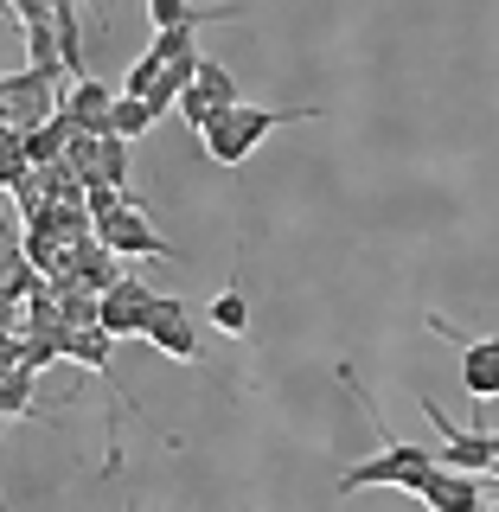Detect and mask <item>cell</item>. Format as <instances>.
<instances>
[{"label": "cell", "instance_id": "cell-1", "mask_svg": "<svg viewBox=\"0 0 499 512\" xmlns=\"http://www.w3.org/2000/svg\"><path fill=\"white\" fill-rule=\"evenodd\" d=\"M340 384L352 397H359V410L372 416V429L384 436V455L378 461H352V468L340 474V493H365V487H397V493H423V480L442 468V455L436 448H423V442H397L391 429H384V416L372 410V397L359 391V378H352V365H340Z\"/></svg>", "mask_w": 499, "mask_h": 512}, {"label": "cell", "instance_id": "cell-2", "mask_svg": "<svg viewBox=\"0 0 499 512\" xmlns=\"http://www.w3.org/2000/svg\"><path fill=\"white\" fill-rule=\"evenodd\" d=\"M320 103H288V109H263V103H231L224 116L205 128V154L218 167H244V160L263 148V135H276L282 122H314Z\"/></svg>", "mask_w": 499, "mask_h": 512}, {"label": "cell", "instance_id": "cell-3", "mask_svg": "<svg viewBox=\"0 0 499 512\" xmlns=\"http://www.w3.org/2000/svg\"><path fill=\"white\" fill-rule=\"evenodd\" d=\"M58 103H64L58 71H39V64H26V71L0 77V122L20 128V135H26V128H39V122H52Z\"/></svg>", "mask_w": 499, "mask_h": 512}, {"label": "cell", "instance_id": "cell-4", "mask_svg": "<svg viewBox=\"0 0 499 512\" xmlns=\"http://www.w3.org/2000/svg\"><path fill=\"white\" fill-rule=\"evenodd\" d=\"M416 410L436 423V436H442V468H461V474H493V436L487 429H461L455 416H448L429 391H416Z\"/></svg>", "mask_w": 499, "mask_h": 512}, {"label": "cell", "instance_id": "cell-5", "mask_svg": "<svg viewBox=\"0 0 499 512\" xmlns=\"http://www.w3.org/2000/svg\"><path fill=\"white\" fill-rule=\"evenodd\" d=\"M96 244H103V250H116V256H148V263H180L167 237H160L154 224L141 218V192H135V199L122 205L116 218H103V224H96Z\"/></svg>", "mask_w": 499, "mask_h": 512}, {"label": "cell", "instance_id": "cell-6", "mask_svg": "<svg viewBox=\"0 0 499 512\" xmlns=\"http://www.w3.org/2000/svg\"><path fill=\"white\" fill-rule=\"evenodd\" d=\"M154 301H160V295H154L141 276H122V282L103 295V333H109V340H148Z\"/></svg>", "mask_w": 499, "mask_h": 512}, {"label": "cell", "instance_id": "cell-7", "mask_svg": "<svg viewBox=\"0 0 499 512\" xmlns=\"http://www.w3.org/2000/svg\"><path fill=\"white\" fill-rule=\"evenodd\" d=\"M423 327L461 346V384H468V397H480V404H487V397H499V340H468V333L448 327L442 314H429Z\"/></svg>", "mask_w": 499, "mask_h": 512}, {"label": "cell", "instance_id": "cell-8", "mask_svg": "<svg viewBox=\"0 0 499 512\" xmlns=\"http://www.w3.org/2000/svg\"><path fill=\"white\" fill-rule=\"evenodd\" d=\"M122 90H109L103 77H71V90H64L58 116L77 128V135H109V109H116Z\"/></svg>", "mask_w": 499, "mask_h": 512}, {"label": "cell", "instance_id": "cell-9", "mask_svg": "<svg viewBox=\"0 0 499 512\" xmlns=\"http://www.w3.org/2000/svg\"><path fill=\"white\" fill-rule=\"evenodd\" d=\"M148 340L167 352V359H180V365L199 359V327H192V314H186V301H180V295H160V301H154Z\"/></svg>", "mask_w": 499, "mask_h": 512}, {"label": "cell", "instance_id": "cell-10", "mask_svg": "<svg viewBox=\"0 0 499 512\" xmlns=\"http://www.w3.org/2000/svg\"><path fill=\"white\" fill-rule=\"evenodd\" d=\"M429 512H480V474H461V468H436L423 480V493H416Z\"/></svg>", "mask_w": 499, "mask_h": 512}, {"label": "cell", "instance_id": "cell-11", "mask_svg": "<svg viewBox=\"0 0 499 512\" xmlns=\"http://www.w3.org/2000/svg\"><path fill=\"white\" fill-rule=\"evenodd\" d=\"M148 13H154V32H167V26L199 32L205 20H244V7H199V0H148Z\"/></svg>", "mask_w": 499, "mask_h": 512}, {"label": "cell", "instance_id": "cell-12", "mask_svg": "<svg viewBox=\"0 0 499 512\" xmlns=\"http://www.w3.org/2000/svg\"><path fill=\"white\" fill-rule=\"evenodd\" d=\"M71 135H77V128L64 122V116L39 122V128H26V160H32V167H58L64 148H71Z\"/></svg>", "mask_w": 499, "mask_h": 512}, {"label": "cell", "instance_id": "cell-13", "mask_svg": "<svg viewBox=\"0 0 499 512\" xmlns=\"http://www.w3.org/2000/svg\"><path fill=\"white\" fill-rule=\"evenodd\" d=\"M160 116H154V103H141V96H116V109H109V135L116 141H128V148H135L141 135H148Z\"/></svg>", "mask_w": 499, "mask_h": 512}, {"label": "cell", "instance_id": "cell-14", "mask_svg": "<svg viewBox=\"0 0 499 512\" xmlns=\"http://www.w3.org/2000/svg\"><path fill=\"white\" fill-rule=\"evenodd\" d=\"M32 391H39V365H13L7 384H0V423L32 416Z\"/></svg>", "mask_w": 499, "mask_h": 512}, {"label": "cell", "instance_id": "cell-15", "mask_svg": "<svg viewBox=\"0 0 499 512\" xmlns=\"http://www.w3.org/2000/svg\"><path fill=\"white\" fill-rule=\"evenodd\" d=\"M192 90H199V96H205L212 109H231V103H244V96H237V77L224 71L218 58H205V64H199V77H192Z\"/></svg>", "mask_w": 499, "mask_h": 512}, {"label": "cell", "instance_id": "cell-16", "mask_svg": "<svg viewBox=\"0 0 499 512\" xmlns=\"http://www.w3.org/2000/svg\"><path fill=\"white\" fill-rule=\"evenodd\" d=\"M26 173H32V160H26V135L0 122V186L20 192V186H26Z\"/></svg>", "mask_w": 499, "mask_h": 512}, {"label": "cell", "instance_id": "cell-17", "mask_svg": "<svg viewBox=\"0 0 499 512\" xmlns=\"http://www.w3.org/2000/svg\"><path fill=\"white\" fill-rule=\"evenodd\" d=\"M205 314H212V327H218V333H231V340H244V327H250V308H244V295H237V288H224V295H218V301H212Z\"/></svg>", "mask_w": 499, "mask_h": 512}, {"label": "cell", "instance_id": "cell-18", "mask_svg": "<svg viewBox=\"0 0 499 512\" xmlns=\"http://www.w3.org/2000/svg\"><path fill=\"white\" fill-rule=\"evenodd\" d=\"M148 52H160V58H205L199 52V32H192V26H167V32H154V39H148Z\"/></svg>", "mask_w": 499, "mask_h": 512}, {"label": "cell", "instance_id": "cell-19", "mask_svg": "<svg viewBox=\"0 0 499 512\" xmlns=\"http://www.w3.org/2000/svg\"><path fill=\"white\" fill-rule=\"evenodd\" d=\"M26 52L39 71H64L58 64V20H39V26H26Z\"/></svg>", "mask_w": 499, "mask_h": 512}, {"label": "cell", "instance_id": "cell-20", "mask_svg": "<svg viewBox=\"0 0 499 512\" xmlns=\"http://www.w3.org/2000/svg\"><path fill=\"white\" fill-rule=\"evenodd\" d=\"M160 71H167V58H160V52H141L135 64H128V77H122V96H148L160 84Z\"/></svg>", "mask_w": 499, "mask_h": 512}, {"label": "cell", "instance_id": "cell-21", "mask_svg": "<svg viewBox=\"0 0 499 512\" xmlns=\"http://www.w3.org/2000/svg\"><path fill=\"white\" fill-rule=\"evenodd\" d=\"M13 13H20V26H39L58 13V0H13Z\"/></svg>", "mask_w": 499, "mask_h": 512}, {"label": "cell", "instance_id": "cell-22", "mask_svg": "<svg viewBox=\"0 0 499 512\" xmlns=\"http://www.w3.org/2000/svg\"><path fill=\"white\" fill-rule=\"evenodd\" d=\"M487 436H493V429H487ZM493 480H499V436H493Z\"/></svg>", "mask_w": 499, "mask_h": 512}, {"label": "cell", "instance_id": "cell-23", "mask_svg": "<svg viewBox=\"0 0 499 512\" xmlns=\"http://www.w3.org/2000/svg\"><path fill=\"white\" fill-rule=\"evenodd\" d=\"M480 512H499V506H480Z\"/></svg>", "mask_w": 499, "mask_h": 512}, {"label": "cell", "instance_id": "cell-24", "mask_svg": "<svg viewBox=\"0 0 499 512\" xmlns=\"http://www.w3.org/2000/svg\"><path fill=\"white\" fill-rule=\"evenodd\" d=\"M0 512H7V506H0Z\"/></svg>", "mask_w": 499, "mask_h": 512}]
</instances>
